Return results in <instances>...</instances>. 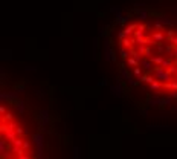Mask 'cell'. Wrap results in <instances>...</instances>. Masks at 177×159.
<instances>
[{
    "label": "cell",
    "mask_w": 177,
    "mask_h": 159,
    "mask_svg": "<svg viewBox=\"0 0 177 159\" xmlns=\"http://www.w3.org/2000/svg\"><path fill=\"white\" fill-rule=\"evenodd\" d=\"M166 70H168V73H170V75H171V73H174V72H176V70H177V69H176V66H174V64H172V66H171V67H170V69H166Z\"/></svg>",
    "instance_id": "cell-28"
},
{
    "label": "cell",
    "mask_w": 177,
    "mask_h": 159,
    "mask_svg": "<svg viewBox=\"0 0 177 159\" xmlns=\"http://www.w3.org/2000/svg\"><path fill=\"white\" fill-rule=\"evenodd\" d=\"M29 148H31V142H29V141H26V139H25V142H23V150H25V152H28Z\"/></svg>",
    "instance_id": "cell-23"
},
{
    "label": "cell",
    "mask_w": 177,
    "mask_h": 159,
    "mask_svg": "<svg viewBox=\"0 0 177 159\" xmlns=\"http://www.w3.org/2000/svg\"><path fill=\"white\" fill-rule=\"evenodd\" d=\"M15 107H17V110H19V112L20 113H23L25 112V103H23V101H15Z\"/></svg>",
    "instance_id": "cell-16"
},
{
    "label": "cell",
    "mask_w": 177,
    "mask_h": 159,
    "mask_svg": "<svg viewBox=\"0 0 177 159\" xmlns=\"http://www.w3.org/2000/svg\"><path fill=\"white\" fill-rule=\"evenodd\" d=\"M163 87H165V84H163L162 81H159V80H156L154 83H151V84H150V89H151L153 92H156V94H160Z\"/></svg>",
    "instance_id": "cell-5"
},
{
    "label": "cell",
    "mask_w": 177,
    "mask_h": 159,
    "mask_svg": "<svg viewBox=\"0 0 177 159\" xmlns=\"http://www.w3.org/2000/svg\"><path fill=\"white\" fill-rule=\"evenodd\" d=\"M107 84V80H104V81H99V86H105Z\"/></svg>",
    "instance_id": "cell-32"
},
{
    "label": "cell",
    "mask_w": 177,
    "mask_h": 159,
    "mask_svg": "<svg viewBox=\"0 0 177 159\" xmlns=\"http://www.w3.org/2000/svg\"><path fill=\"white\" fill-rule=\"evenodd\" d=\"M157 51H159V54H162V52L165 51V47H163L162 45H159V46H157Z\"/></svg>",
    "instance_id": "cell-30"
},
{
    "label": "cell",
    "mask_w": 177,
    "mask_h": 159,
    "mask_svg": "<svg viewBox=\"0 0 177 159\" xmlns=\"http://www.w3.org/2000/svg\"><path fill=\"white\" fill-rule=\"evenodd\" d=\"M20 159H31V156H28V154H25V156H21Z\"/></svg>",
    "instance_id": "cell-33"
},
{
    "label": "cell",
    "mask_w": 177,
    "mask_h": 159,
    "mask_svg": "<svg viewBox=\"0 0 177 159\" xmlns=\"http://www.w3.org/2000/svg\"><path fill=\"white\" fill-rule=\"evenodd\" d=\"M32 142H34V145H35V148H37V153L38 154H43L41 153V150H43V135L41 133H35L34 136H32Z\"/></svg>",
    "instance_id": "cell-4"
},
{
    "label": "cell",
    "mask_w": 177,
    "mask_h": 159,
    "mask_svg": "<svg viewBox=\"0 0 177 159\" xmlns=\"http://www.w3.org/2000/svg\"><path fill=\"white\" fill-rule=\"evenodd\" d=\"M151 54H153V47L151 46H147V51H145V58H148V60H151L153 57H151Z\"/></svg>",
    "instance_id": "cell-18"
},
{
    "label": "cell",
    "mask_w": 177,
    "mask_h": 159,
    "mask_svg": "<svg viewBox=\"0 0 177 159\" xmlns=\"http://www.w3.org/2000/svg\"><path fill=\"white\" fill-rule=\"evenodd\" d=\"M148 106H151V107L162 106V98H150V100H148Z\"/></svg>",
    "instance_id": "cell-12"
},
{
    "label": "cell",
    "mask_w": 177,
    "mask_h": 159,
    "mask_svg": "<svg viewBox=\"0 0 177 159\" xmlns=\"http://www.w3.org/2000/svg\"><path fill=\"white\" fill-rule=\"evenodd\" d=\"M0 150H2V156L5 158V154H6V144H5V139L0 141Z\"/></svg>",
    "instance_id": "cell-19"
},
{
    "label": "cell",
    "mask_w": 177,
    "mask_h": 159,
    "mask_svg": "<svg viewBox=\"0 0 177 159\" xmlns=\"http://www.w3.org/2000/svg\"><path fill=\"white\" fill-rule=\"evenodd\" d=\"M147 19H148V11L147 9H140L139 11V20L140 21H145Z\"/></svg>",
    "instance_id": "cell-14"
},
{
    "label": "cell",
    "mask_w": 177,
    "mask_h": 159,
    "mask_svg": "<svg viewBox=\"0 0 177 159\" xmlns=\"http://www.w3.org/2000/svg\"><path fill=\"white\" fill-rule=\"evenodd\" d=\"M118 38H119V41H122L124 38H127V35L124 34V31H119V32H118Z\"/></svg>",
    "instance_id": "cell-24"
},
{
    "label": "cell",
    "mask_w": 177,
    "mask_h": 159,
    "mask_svg": "<svg viewBox=\"0 0 177 159\" xmlns=\"http://www.w3.org/2000/svg\"><path fill=\"white\" fill-rule=\"evenodd\" d=\"M5 112H6V109H5V106H0V113H2V116H3V115H5Z\"/></svg>",
    "instance_id": "cell-29"
},
{
    "label": "cell",
    "mask_w": 177,
    "mask_h": 159,
    "mask_svg": "<svg viewBox=\"0 0 177 159\" xmlns=\"http://www.w3.org/2000/svg\"><path fill=\"white\" fill-rule=\"evenodd\" d=\"M116 21H118V23L121 25V26H124V25H125L127 21H128V17H124V15H116Z\"/></svg>",
    "instance_id": "cell-15"
},
{
    "label": "cell",
    "mask_w": 177,
    "mask_h": 159,
    "mask_svg": "<svg viewBox=\"0 0 177 159\" xmlns=\"http://www.w3.org/2000/svg\"><path fill=\"white\" fill-rule=\"evenodd\" d=\"M140 66H144L145 70H154V67H156V66L151 63V60H142L140 61Z\"/></svg>",
    "instance_id": "cell-8"
},
{
    "label": "cell",
    "mask_w": 177,
    "mask_h": 159,
    "mask_svg": "<svg viewBox=\"0 0 177 159\" xmlns=\"http://www.w3.org/2000/svg\"><path fill=\"white\" fill-rule=\"evenodd\" d=\"M110 90H112V94H113L114 96H118V98L122 95V86L119 84V83H118L116 86H112V87H110Z\"/></svg>",
    "instance_id": "cell-7"
},
{
    "label": "cell",
    "mask_w": 177,
    "mask_h": 159,
    "mask_svg": "<svg viewBox=\"0 0 177 159\" xmlns=\"http://www.w3.org/2000/svg\"><path fill=\"white\" fill-rule=\"evenodd\" d=\"M150 37L153 40V46H159V45H162V43H165L168 40L165 32H160V31H154V32H151Z\"/></svg>",
    "instance_id": "cell-2"
},
{
    "label": "cell",
    "mask_w": 177,
    "mask_h": 159,
    "mask_svg": "<svg viewBox=\"0 0 177 159\" xmlns=\"http://www.w3.org/2000/svg\"><path fill=\"white\" fill-rule=\"evenodd\" d=\"M78 156H79V148L75 147L73 148V159H78Z\"/></svg>",
    "instance_id": "cell-27"
},
{
    "label": "cell",
    "mask_w": 177,
    "mask_h": 159,
    "mask_svg": "<svg viewBox=\"0 0 177 159\" xmlns=\"http://www.w3.org/2000/svg\"><path fill=\"white\" fill-rule=\"evenodd\" d=\"M110 11H112L113 14H116V15H121V12H119V8H118V6H112V8H110Z\"/></svg>",
    "instance_id": "cell-25"
},
{
    "label": "cell",
    "mask_w": 177,
    "mask_h": 159,
    "mask_svg": "<svg viewBox=\"0 0 177 159\" xmlns=\"http://www.w3.org/2000/svg\"><path fill=\"white\" fill-rule=\"evenodd\" d=\"M121 77H122L124 80H125V81H127L128 78H130V73L127 72V69H125V67H121Z\"/></svg>",
    "instance_id": "cell-20"
},
{
    "label": "cell",
    "mask_w": 177,
    "mask_h": 159,
    "mask_svg": "<svg viewBox=\"0 0 177 159\" xmlns=\"http://www.w3.org/2000/svg\"><path fill=\"white\" fill-rule=\"evenodd\" d=\"M154 78L156 80H159V81H162V83H171L172 81V77L170 73H168V70L166 69H163L162 66H156V67H154Z\"/></svg>",
    "instance_id": "cell-1"
},
{
    "label": "cell",
    "mask_w": 177,
    "mask_h": 159,
    "mask_svg": "<svg viewBox=\"0 0 177 159\" xmlns=\"http://www.w3.org/2000/svg\"><path fill=\"white\" fill-rule=\"evenodd\" d=\"M133 75L136 77V80H139V81H140V78L144 77V75H142V67H140V66H139V67H134V69H133Z\"/></svg>",
    "instance_id": "cell-13"
},
{
    "label": "cell",
    "mask_w": 177,
    "mask_h": 159,
    "mask_svg": "<svg viewBox=\"0 0 177 159\" xmlns=\"http://www.w3.org/2000/svg\"><path fill=\"white\" fill-rule=\"evenodd\" d=\"M163 61H165V58H163L162 55H156V57H153V58H151V63L156 64V66H162Z\"/></svg>",
    "instance_id": "cell-11"
},
{
    "label": "cell",
    "mask_w": 177,
    "mask_h": 159,
    "mask_svg": "<svg viewBox=\"0 0 177 159\" xmlns=\"http://www.w3.org/2000/svg\"><path fill=\"white\" fill-rule=\"evenodd\" d=\"M127 84H130V86H138V84H139V81H136V78L130 77V78L127 80Z\"/></svg>",
    "instance_id": "cell-21"
},
{
    "label": "cell",
    "mask_w": 177,
    "mask_h": 159,
    "mask_svg": "<svg viewBox=\"0 0 177 159\" xmlns=\"http://www.w3.org/2000/svg\"><path fill=\"white\" fill-rule=\"evenodd\" d=\"M138 25H139V23H130V25H127L125 28L122 29V31H124V34H125L127 37H130V35H133V34H134V31L138 29Z\"/></svg>",
    "instance_id": "cell-6"
},
{
    "label": "cell",
    "mask_w": 177,
    "mask_h": 159,
    "mask_svg": "<svg viewBox=\"0 0 177 159\" xmlns=\"http://www.w3.org/2000/svg\"><path fill=\"white\" fill-rule=\"evenodd\" d=\"M171 104V98L170 96H163L162 98V106H170Z\"/></svg>",
    "instance_id": "cell-22"
},
{
    "label": "cell",
    "mask_w": 177,
    "mask_h": 159,
    "mask_svg": "<svg viewBox=\"0 0 177 159\" xmlns=\"http://www.w3.org/2000/svg\"><path fill=\"white\" fill-rule=\"evenodd\" d=\"M127 64L131 66V67L134 69V67H139V66H140V61H138V60L134 58V57H130V58L127 60Z\"/></svg>",
    "instance_id": "cell-10"
},
{
    "label": "cell",
    "mask_w": 177,
    "mask_h": 159,
    "mask_svg": "<svg viewBox=\"0 0 177 159\" xmlns=\"http://www.w3.org/2000/svg\"><path fill=\"white\" fill-rule=\"evenodd\" d=\"M159 21H160L162 25H166V26H172V25H174V21H171L168 17H162V19H159Z\"/></svg>",
    "instance_id": "cell-17"
},
{
    "label": "cell",
    "mask_w": 177,
    "mask_h": 159,
    "mask_svg": "<svg viewBox=\"0 0 177 159\" xmlns=\"http://www.w3.org/2000/svg\"><path fill=\"white\" fill-rule=\"evenodd\" d=\"M140 112H142V115H145V116H147V115H148V109H142Z\"/></svg>",
    "instance_id": "cell-31"
},
{
    "label": "cell",
    "mask_w": 177,
    "mask_h": 159,
    "mask_svg": "<svg viewBox=\"0 0 177 159\" xmlns=\"http://www.w3.org/2000/svg\"><path fill=\"white\" fill-rule=\"evenodd\" d=\"M104 58L107 61H116V55H114V52L112 51V47H110L108 40L104 41Z\"/></svg>",
    "instance_id": "cell-3"
},
{
    "label": "cell",
    "mask_w": 177,
    "mask_h": 159,
    "mask_svg": "<svg viewBox=\"0 0 177 159\" xmlns=\"http://www.w3.org/2000/svg\"><path fill=\"white\" fill-rule=\"evenodd\" d=\"M40 118H41V124L46 126L47 122H49V112H47V110H41V112H40Z\"/></svg>",
    "instance_id": "cell-9"
},
{
    "label": "cell",
    "mask_w": 177,
    "mask_h": 159,
    "mask_svg": "<svg viewBox=\"0 0 177 159\" xmlns=\"http://www.w3.org/2000/svg\"><path fill=\"white\" fill-rule=\"evenodd\" d=\"M168 96H170L171 100L177 98V90H170V94H168Z\"/></svg>",
    "instance_id": "cell-26"
}]
</instances>
